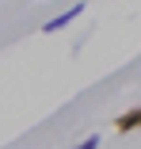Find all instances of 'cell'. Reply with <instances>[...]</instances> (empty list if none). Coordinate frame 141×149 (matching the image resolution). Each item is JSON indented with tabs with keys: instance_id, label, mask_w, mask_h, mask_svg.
Returning a JSON list of instances; mask_svg holds the SVG:
<instances>
[{
	"instance_id": "6da1fadb",
	"label": "cell",
	"mask_w": 141,
	"mask_h": 149,
	"mask_svg": "<svg viewBox=\"0 0 141 149\" xmlns=\"http://www.w3.org/2000/svg\"><path fill=\"white\" fill-rule=\"evenodd\" d=\"M84 8H88V4H73L69 12H61V15L46 19V23H42V31H46V35H53V31H61V27H69V23H73L76 15H84Z\"/></svg>"
},
{
	"instance_id": "7a4b0ae2",
	"label": "cell",
	"mask_w": 141,
	"mask_h": 149,
	"mask_svg": "<svg viewBox=\"0 0 141 149\" xmlns=\"http://www.w3.org/2000/svg\"><path fill=\"white\" fill-rule=\"evenodd\" d=\"M115 130H118V134H133V130H141V103H137V107H126V111L115 118Z\"/></svg>"
},
{
	"instance_id": "3957f363",
	"label": "cell",
	"mask_w": 141,
	"mask_h": 149,
	"mask_svg": "<svg viewBox=\"0 0 141 149\" xmlns=\"http://www.w3.org/2000/svg\"><path fill=\"white\" fill-rule=\"evenodd\" d=\"M99 141H103L99 134H88V138H84V141H76L73 149H99Z\"/></svg>"
}]
</instances>
